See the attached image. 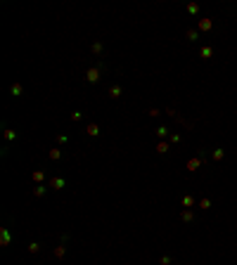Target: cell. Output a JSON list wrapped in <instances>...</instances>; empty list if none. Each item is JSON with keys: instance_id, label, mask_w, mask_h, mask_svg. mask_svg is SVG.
<instances>
[{"instance_id": "cell-1", "label": "cell", "mask_w": 237, "mask_h": 265, "mask_svg": "<svg viewBox=\"0 0 237 265\" xmlns=\"http://www.w3.org/2000/svg\"><path fill=\"white\" fill-rule=\"evenodd\" d=\"M48 187H50V190H64V187H66V180H64V178H50V180H48Z\"/></svg>"}, {"instance_id": "cell-2", "label": "cell", "mask_w": 237, "mask_h": 265, "mask_svg": "<svg viewBox=\"0 0 237 265\" xmlns=\"http://www.w3.org/2000/svg\"><path fill=\"white\" fill-rule=\"evenodd\" d=\"M86 81H88V83H97V81H100V66H92V69H88Z\"/></svg>"}, {"instance_id": "cell-3", "label": "cell", "mask_w": 237, "mask_h": 265, "mask_svg": "<svg viewBox=\"0 0 237 265\" xmlns=\"http://www.w3.org/2000/svg\"><path fill=\"white\" fill-rule=\"evenodd\" d=\"M10 242H12V234H10V230H7V227H3V230H0V246H7Z\"/></svg>"}, {"instance_id": "cell-4", "label": "cell", "mask_w": 237, "mask_h": 265, "mask_svg": "<svg viewBox=\"0 0 237 265\" xmlns=\"http://www.w3.org/2000/svg\"><path fill=\"white\" fill-rule=\"evenodd\" d=\"M86 132L90 135V138H97V135H100V126H97V123H88V126H86Z\"/></svg>"}, {"instance_id": "cell-5", "label": "cell", "mask_w": 237, "mask_h": 265, "mask_svg": "<svg viewBox=\"0 0 237 265\" xmlns=\"http://www.w3.org/2000/svg\"><path fill=\"white\" fill-rule=\"evenodd\" d=\"M121 92H124V90H121V85H114L112 90H109V97H112V100H118V97H121Z\"/></svg>"}, {"instance_id": "cell-6", "label": "cell", "mask_w": 237, "mask_h": 265, "mask_svg": "<svg viewBox=\"0 0 237 265\" xmlns=\"http://www.w3.org/2000/svg\"><path fill=\"white\" fill-rule=\"evenodd\" d=\"M199 164H202V156H197V159H190L187 170H197V168H199Z\"/></svg>"}, {"instance_id": "cell-7", "label": "cell", "mask_w": 237, "mask_h": 265, "mask_svg": "<svg viewBox=\"0 0 237 265\" xmlns=\"http://www.w3.org/2000/svg\"><path fill=\"white\" fill-rule=\"evenodd\" d=\"M211 29V19H199V31H209Z\"/></svg>"}, {"instance_id": "cell-8", "label": "cell", "mask_w": 237, "mask_h": 265, "mask_svg": "<svg viewBox=\"0 0 237 265\" xmlns=\"http://www.w3.org/2000/svg\"><path fill=\"white\" fill-rule=\"evenodd\" d=\"M10 92H12L14 97H22V85H19V83H14V85L10 88Z\"/></svg>"}, {"instance_id": "cell-9", "label": "cell", "mask_w": 237, "mask_h": 265, "mask_svg": "<svg viewBox=\"0 0 237 265\" xmlns=\"http://www.w3.org/2000/svg\"><path fill=\"white\" fill-rule=\"evenodd\" d=\"M45 192H48V187H45V185H38L36 190H33V196H43Z\"/></svg>"}, {"instance_id": "cell-10", "label": "cell", "mask_w": 237, "mask_h": 265, "mask_svg": "<svg viewBox=\"0 0 237 265\" xmlns=\"http://www.w3.org/2000/svg\"><path fill=\"white\" fill-rule=\"evenodd\" d=\"M33 180H36V182H43L45 180V173H43V170H33Z\"/></svg>"}, {"instance_id": "cell-11", "label": "cell", "mask_w": 237, "mask_h": 265, "mask_svg": "<svg viewBox=\"0 0 237 265\" xmlns=\"http://www.w3.org/2000/svg\"><path fill=\"white\" fill-rule=\"evenodd\" d=\"M64 244H62V246H55V258H64Z\"/></svg>"}, {"instance_id": "cell-12", "label": "cell", "mask_w": 237, "mask_h": 265, "mask_svg": "<svg viewBox=\"0 0 237 265\" xmlns=\"http://www.w3.org/2000/svg\"><path fill=\"white\" fill-rule=\"evenodd\" d=\"M48 156H50V159H52V161H57L59 156H62V152H59V149L55 147V149H50V154H48Z\"/></svg>"}, {"instance_id": "cell-13", "label": "cell", "mask_w": 237, "mask_h": 265, "mask_svg": "<svg viewBox=\"0 0 237 265\" xmlns=\"http://www.w3.org/2000/svg\"><path fill=\"white\" fill-rule=\"evenodd\" d=\"M5 140H7V142H12V140H17V132L7 128V130H5Z\"/></svg>"}, {"instance_id": "cell-14", "label": "cell", "mask_w": 237, "mask_h": 265, "mask_svg": "<svg viewBox=\"0 0 237 265\" xmlns=\"http://www.w3.org/2000/svg\"><path fill=\"white\" fill-rule=\"evenodd\" d=\"M166 135H168V130H166V128H164V126H159V128H156V138H166Z\"/></svg>"}, {"instance_id": "cell-15", "label": "cell", "mask_w": 237, "mask_h": 265, "mask_svg": "<svg viewBox=\"0 0 237 265\" xmlns=\"http://www.w3.org/2000/svg\"><path fill=\"white\" fill-rule=\"evenodd\" d=\"M156 152H159V154H166L168 152V144L166 142H159V144H156Z\"/></svg>"}, {"instance_id": "cell-16", "label": "cell", "mask_w": 237, "mask_h": 265, "mask_svg": "<svg viewBox=\"0 0 237 265\" xmlns=\"http://www.w3.org/2000/svg\"><path fill=\"white\" fill-rule=\"evenodd\" d=\"M183 206H185V208L194 206V199H192V196H183Z\"/></svg>"}, {"instance_id": "cell-17", "label": "cell", "mask_w": 237, "mask_h": 265, "mask_svg": "<svg viewBox=\"0 0 237 265\" xmlns=\"http://www.w3.org/2000/svg\"><path fill=\"white\" fill-rule=\"evenodd\" d=\"M211 52H213L211 48H202V50H199V55H202L204 59H209V57H211Z\"/></svg>"}, {"instance_id": "cell-18", "label": "cell", "mask_w": 237, "mask_h": 265, "mask_svg": "<svg viewBox=\"0 0 237 265\" xmlns=\"http://www.w3.org/2000/svg\"><path fill=\"white\" fill-rule=\"evenodd\" d=\"M38 251H40V244H36V242L29 244V253H38Z\"/></svg>"}, {"instance_id": "cell-19", "label": "cell", "mask_w": 237, "mask_h": 265, "mask_svg": "<svg viewBox=\"0 0 237 265\" xmlns=\"http://www.w3.org/2000/svg\"><path fill=\"white\" fill-rule=\"evenodd\" d=\"M180 218H183V220H187V223H190V220H192V211H183V216H180Z\"/></svg>"}, {"instance_id": "cell-20", "label": "cell", "mask_w": 237, "mask_h": 265, "mask_svg": "<svg viewBox=\"0 0 237 265\" xmlns=\"http://www.w3.org/2000/svg\"><path fill=\"white\" fill-rule=\"evenodd\" d=\"M223 159V149H216L213 152V161H221Z\"/></svg>"}, {"instance_id": "cell-21", "label": "cell", "mask_w": 237, "mask_h": 265, "mask_svg": "<svg viewBox=\"0 0 237 265\" xmlns=\"http://www.w3.org/2000/svg\"><path fill=\"white\" fill-rule=\"evenodd\" d=\"M92 52H95V55L102 52V43H95V45H92Z\"/></svg>"}, {"instance_id": "cell-22", "label": "cell", "mask_w": 237, "mask_h": 265, "mask_svg": "<svg viewBox=\"0 0 237 265\" xmlns=\"http://www.w3.org/2000/svg\"><path fill=\"white\" fill-rule=\"evenodd\" d=\"M159 263H161V265H171V258H168V256H161V258H159Z\"/></svg>"}, {"instance_id": "cell-23", "label": "cell", "mask_w": 237, "mask_h": 265, "mask_svg": "<svg viewBox=\"0 0 237 265\" xmlns=\"http://www.w3.org/2000/svg\"><path fill=\"white\" fill-rule=\"evenodd\" d=\"M187 40H197V31H187Z\"/></svg>"}, {"instance_id": "cell-24", "label": "cell", "mask_w": 237, "mask_h": 265, "mask_svg": "<svg viewBox=\"0 0 237 265\" xmlns=\"http://www.w3.org/2000/svg\"><path fill=\"white\" fill-rule=\"evenodd\" d=\"M199 206H202V208H209V206H211V201H209V199H202Z\"/></svg>"}, {"instance_id": "cell-25", "label": "cell", "mask_w": 237, "mask_h": 265, "mask_svg": "<svg viewBox=\"0 0 237 265\" xmlns=\"http://www.w3.org/2000/svg\"><path fill=\"white\" fill-rule=\"evenodd\" d=\"M147 114H150V116H161V112H159V109H150Z\"/></svg>"}, {"instance_id": "cell-26", "label": "cell", "mask_w": 237, "mask_h": 265, "mask_svg": "<svg viewBox=\"0 0 237 265\" xmlns=\"http://www.w3.org/2000/svg\"><path fill=\"white\" fill-rule=\"evenodd\" d=\"M187 10H190V12H192V14H194V12L199 10V5H194V3H192V5H187Z\"/></svg>"}]
</instances>
